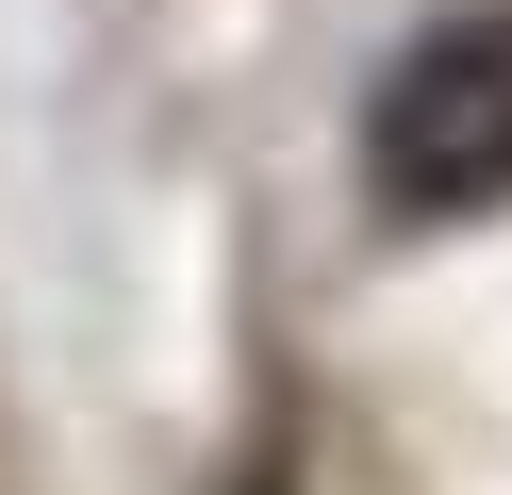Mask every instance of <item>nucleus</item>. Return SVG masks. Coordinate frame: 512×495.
<instances>
[{
    "label": "nucleus",
    "instance_id": "f257e3e1",
    "mask_svg": "<svg viewBox=\"0 0 512 495\" xmlns=\"http://www.w3.org/2000/svg\"><path fill=\"white\" fill-rule=\"evenodd\" d=\"M364 182L397 198L413 231L512 198V0H479V17L413 33V50L380 66V99H364Z\"/></svg>",
    "mask_w": 512,
    "mask_h": 495
}]
</instances>
